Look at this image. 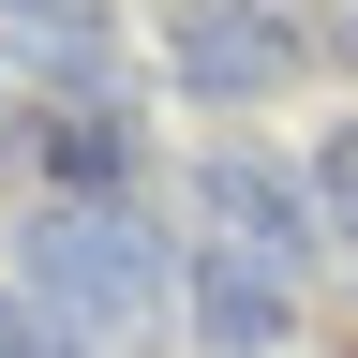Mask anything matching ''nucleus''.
Masks as SVG:
<instances>
[{
	"mask_svg": "<svg viewBox=\"0 0 358 358\" xmlns=\"http://www.w3.org/2000/svg\"><path fill=\"white\" fill-rule=\"evenodd\" d=\"M15 268H30L15 299H30V313H60L90 358H105L120 329H150V313H164V284H179V268H164V239H150L134 209H45Z\"/></svg>",
	"mask_w": 358,
	"mask_h": 358,
	"instance_id": "1",
	"label": "nucleus"
},
{
	"mask_svg": "<svg viewBox=\"0 0 358 358\" xmlns=\"http://www.w3.org/2000/svg\"><path fill=\"white\" fill-rule=\"evenodd\" d=\"M194 194H209V224H224V254H254V268H313V239H329V209H313V179H284L268 150H209L194 164Z\"/></svg>",
	"mask_w": 358,
	"mask_h": 358,
	"instance_id": "2",
	"label": "nucleus"
},
{
	"mask_svg": "<svg viewBox=\"0 0 358 358\" xmlns=\"http://www.w3.org/2000/svg\"><path fill=\"white\" fill-rule=\"evenodd\" d=\"M164 75L194 90V105H254V90L284 75V15H268V0H179Z\"/></svg>",
	"mask_w": 358,
	"mask_h": 358,
	"instance_id": "3",
	"label": "nucleus"
},
{
	"mask_svg": "<svg viewBox=\"0 0 358 358\" xmlns=\"http://www.w3.org/2000/svg\"><path fill=\"white\" fill-rule=\"evenodd\" d=\"M179 299H194V329H209L224 358H268V343L299 329V284H284V268H254V254H224V239L179 268Z\"/></svg>",
	"mask_w": 358,
	"mask_h": 358,
	"instance_id": "4",
	"label": "nucleus"
},
{
	"mask_svg": "<svg viewBox=\"0 0 358 358\" xmlns=\"http://www.w3.org/2000/svg\"><path fill=\"white\" fill-rule=\"evenodd\" d=\"M30 164H45V209H120L134 134H120V105H45L30 120Z\"/></svg>",
	"mask_w": 358,
	"mask_h": 358,
	"instance_id": "5",
	"label": "nucleus"
},
{
	"mask_svg": "<svg viewBox=\"0 0 358 358\" xmlns=\"http://www.w3.org/2000/svg\"><path fill=\"white\" fill-rule=\"evenodd\" d=\"M0 30H15L45 75H75V105H90V75H105V45H120L105 0H0Z\"/></svg>",
	"mask_w": 358,
	"mask_h": 358,
	"instance_id": "6",
	"label": "nucleus"
},
{
	"mask_svg": "<svg viewBox=\"0 0 358 358\" xmlns=\"http://www.w3.org/2000/svg\"><path fill=\"white\" fill-rule=\"evenodd\" d=\"M0 358H90V343H75V329H60V313H30V299H15V284H0Z\"/></svg>",
	"mask_w": 358,
	"mask_h": 358,
	"instance_id": "7",
	"label": "nucleus"
},
{
	"mask_svg": "<svg viewBox=\"0 0 358 358\" xmlns=\"http://www.w3.org/2000/svg\"><path fill=\"white\" fill-rule=\"evenodd\" d=\"M313 209H329V224H358V120L313 150Z\"/></svg>",
	"mask_w": 358,
	"mask_h": 358,
	"instance_id": "8",
	"label": "nucleus"
},
{
	"mask_svg": "<svg viewBox=\"0 0 358 358\" xmlns=\"http://www.w3.org/2000/svg\"><path fill=\"white\" fill-rule=\"evenodd\" d=\"M343 60H358V0H343Z\"/></svg>",
	"mask_w": 358,
	"mask_h": 358,
	"instance_id": "9",
	"label": "nucleus"
}]
</instances>
